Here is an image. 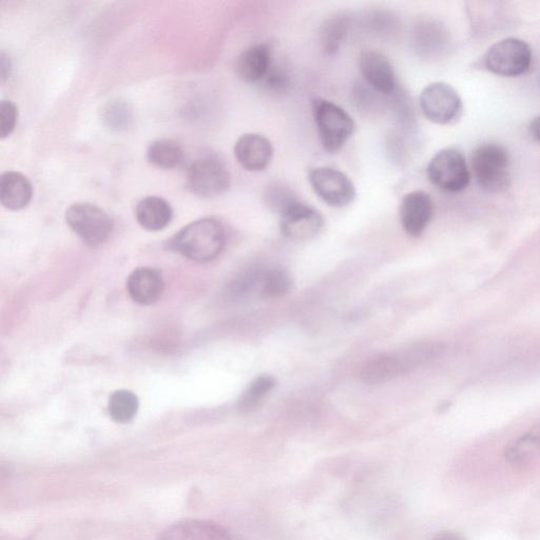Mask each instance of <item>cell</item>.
Segmentation results:
<instances>
[{
	"label": "cell",
	"mask_w": 540,
	"mask_h": 540,
	"mask_svg": "<svg viewBox=\"0 0 540 540\" xmlns=\"http://www.w3.org/2000/svg\"><path fill=\"white\" fill-rule=\"evenodd\" d=\"M438 342H420L393 354L382 355L363 366L361 379L366 384L388 383L435 360L443 352Z\"/></svg>",
	"instance_id": "obj_1"
},
{
	"label": "cell",
	"mask_w": 540,
	"mask_h": 540,
	"mask_svg": "<svg viewBox=\"0 0 540 540\" xmlns=\"http://www.w3.org/2000/svg\"><path fill=\"white\" fill-rule=\"evenodd\" d=\"M226 244V231L220 221L205 218L182 228L170 240V246L181 256L205 263L218 258Z\"/></svg>",
	"instance_id": "obj_2"
},
{
	"label": "cell",
	"mask_w": 540,
	"mask_h": 540,
	"mask_svg": "<svg viewBox=\"0 0 540 540\" xmlns=\"http://www.w3.org/2000/svg\"><path fill=\"white\" fill-rule=\"evenodd\" d=\"M472 169L478 186L489 194H500L511 184V159L501 145H480L472 156Z\"/></svg>",
	"instance_id": "obj_3"
},
{
	"label": "cell",
	"mask_w": 540,
	"mask_h": 540,
	"mask_svg": "<svg viewBox=\"0 0 540 540\" xmlns=\"http://www.w3.org/2000/svg\"><path fill=\"white\" fill-rule=\"evenodd\" d=\"M312 107L324 150L332 154L339 152L355 133L353 118L340 106L324 99H314Z\"/></svg>",
	"instance_id": "obj_4"
},
{
	"label": "cell",
	"mask_w": 540,
	"mask_h": 540,
	"mask_svg": "<svg viewBox=\"0 0 540 540\" xmlns=\"http://www.w3.org/2000/svg\"><path fill=\"white\" fill-rule=\"evenodd\" d=\"M66 222L73 233L92 248L103 245L114 228L107 212L90 203L71 205L66 211Z\"/></svg>",
	"instance_id": "obj_5"
},
{
	"label": "cell",
	"mask_w": 540,
	"mask_h": 540,
	"mask_svg": "<svg viewBox=\"0 0 540 540\" xmlns=\"http://www.w3.org/2000/svg\"><path fill=\"white\" fill-rule=\"evenodd\" d=\"M532 57V50L525 41L510 37L488 49L482 57V66L499 76L516 77L529 71Z\"/></svg>",
	"instance_id": "obj_6"
},
{
	"label": "cell",
	"mask_w": 540,
	"mask_h": 540,
	"mask_svg": "<svg viewBox=\"0 0 540 540\" xmlns=\"http://www.w3.org/2000/svg\"><path fill=\"white\" fill-rule=\"evenodd\" d=\"M187 188L192 194L209 199L225 194L231 185L230 172L216 156H205L192 163L187 171Z\"/></svg>",
	"instance_id": "obj_7"
},
{
	"label": "cell",
	"mask_w": 540,
	"mask_h": 540,
	"mask_svg": "<svg viewBox=\"0 0 540 540\" xmlns=\"http://www.w3.org/2000/svg\"><path fill=\"white\" fill-rule=\"evenodd\" d=\"M428 177L438 189L456 194L469 186L471 173L464 154L446 148L436 153L429 163Z\"/></svg>",
	"instance_id": "obj_8"
},
{
	"label": "cell",
	"mask_w": 540,
	"mask_h": 540,
	"mask_svg": "<svg viewBox=\"0 0 540 540\" xmlns=\"http://www.w3.org/2000/svg\"><path fill=\"white\" fill-rule=\"evenodd\" d=\"M419 105L424 117L443 126L455 123L464 109L458 92L443 82H435L424 88Z\"/></svg>",
	"instance_id": "obj_9"
},
{
	"label": "cell",
	"mask_w": 540,
	"mask_h": 540,
	"mask_svg": "<svg viewBox=\"0 0 540 540\" xmlns=\"http://www.w3.org/2000/svg\"><path fill=\"white\" fill-rule=\"evenodd\" d=\"M308 180H310L315 194L331 207L349 206L356 199L355 184L349 176L340 170L318 167L310 172Z\"/></svg>",
	"instance_id": "obj_10"
},
{
	"label": "cell",
	"mask_w": 540,
	"mask_h": 540,
	"mask_svg": "<svg viewBox=\"0 0 540 540\" xmlns=\"http://www.w3.org/2000/svg\"><path fill=\"white\" fill-rule=\"evenodd\" d=\"M359 68L365 84L378 94L391 96L398 91L394 67L382 53L375 50L363 51Z\"/></svg>",
	"instance_id": "obj_11"
},
{
	"label": "cell",
	"mask_w": 540,
	"mask_h": 540,
	"mask_svg": "<svg viewBox=\"0 0 540 540\" xmlns=\"http://www.w3.org/2000/svg\"><path fill=\"white\" fill-rule=\"evenodd\" d=\"M434 214L433 200L426 191L415 190L405 195L400 204L401 225L409 236L418 238L429 226Z\"/></svg>",
	"instance_id": "obj_12"
},
{
	"label": "cell",
	"mask_w": 540,
	"mask_h": 540,
	"mask_svg": "<svg viewBox=\"0 0 540 540\" xmlns=\"http://www.w3.org/2000/svg\"><path fill=\"white\" fill-rule=\"evenodd\" d=\"M324 226L323 217L311 206L302 202L281 216V231L285 238L293 241L312 240Z\"/></svg>",
	"instance_id": "obj_13"
},
{
	"label": "cell",
	"mask_w": 540,
	"mask_h": 540,
	"mask_svg": "<svg viewBox=\"0 0 540 540\" xmlns=\"http://www.w3.org/2000/svg\"><path fill=\"white\" fill-rule=\"evenodd\" d=\"M235 157L247 171L261 172L267 169L274 158V146L264 135L246 133L235 145Z\"/></svg>",
	"instance_id": "obj_14"
},
{
	"label": "cell",
	"mask_w": 540,
	"mask_h": 540,
	"mask_svg": "<svg viewBox=\"0 0 540 540\" xmlns=\"http://www.w3.org/2000/svg\"><path fill=\"white\" fill-rule=\"evenodd\" d=\"M157 540H231L228 531L209 520L185 519L166 528Z\"/></svg>",
	"instance_id": "obj_15"
},
{
	"label": "cell",
	"mask_w": 540,
	"mask_h": 540,
	"mask_svg": "<svg viewBox=\"0 0 540 540\" xmlns=\"http://www.w3.org/2000/svg\"><path fill=\"white\" fill-rule=\"evenodd\" d=\"M165 283L159 272L152 268H139L129 276L127 291L134 302L151 305L158 302L164 293Z\"/></svg>",
	"instance_id": "obj_16"
},
{
	"label": "cell",
	"mask_w": 540,
	"mask_h": 540,
	"mask_svg": "<svg viewBox=\"0 0 540 540\" xmlns=\"http://www.w3.org/2000/svg\"><path fill=\"white\" fill-rule=\"evenodd\" d=\"M272 66V51L265 44H257L239 55L235 69L240 80L258 83L264 81Z\"/></svg>",
	"instance_id": "obj_17"
},
{
	"label": "cell",
	"mask_w": 540,
	"mask_h": 540,
	"mask_svg": "<svg viewBox=\"0 0 540 540\" xmlns=\"http://www.w3.org/2000/svg\"><path fill=\"white\" fill-rule=\"evenodd\" d=\"M505 457L516 468H528L540 462V422L514 438L505 449Z\"/></svg>",
	"instance_id": "obj_18"
},
{
	"label": "cell",
	"mask_w": 540,
	"mask_h": 540,
	"mask_svg": "<svg viewBox=\"0 0 540 540\" xmlns=\"http://www.w3.org/2000/svg\"><path fill=\"white\" fill-rule=\"evenodd\" d=\"M33 188L27 177L16 171H6L0 179V202L9 210H21L32 199Z\"/></svg>",
	"instance_id": "obj_19"
},
{
	"label": "cell",
	"mask_w": 540,
	"mask_h": 540,
	"mask_svg": "<svg viewBox=\"0 0 540 540\" xmlns=\"http://www.w3.org/2000/svg\"><path fill=\"white\" fill-rule=\"evenodd\" d=\"M135 217L148 231H160L167 227L173 217L171 205L160 197H147L135 208Z\"/></svg>",
	"instance_id": "obj_20"
},
{
	"label": "cell",
	"mask_w": 540,
	"mask_h": 540,
	"mask_svg": "<svg viewBox=\"0 0 540 540\" xmlns=\"http://www.w3.org/2000/svg\"><path fill=\"white\" fill-rule=\"evenodd\" d=\"M413 44L421 56H436L446 50L449 44L448 33L436 23L422 22L415 28Z\"/></svg>",
	"instance_id": "obj_21"
},
{
	"label": "cell",
	"mask_w": 540,
	"mask_h": 540,
	"mask_svg": "<svg viewBox=\"0 0 540 540\" xmlns=\"http://www.w3.org/2000/svg\"><path fill=\"white\" fill-rule=\"evenodd\" d=\"M350 26L351 18L345 14L326 19L320 30V45L324 54L332 56L340 50Z\"/></svg>",
	"instance_id": "obj_22"
},
{
	"label": "cell",
	"mask_w": 540,
	"mask_h": 540,
	"mask_svg": "<svg viewBox=\"0 0 540 540\" xmlns=\"http://www.w3.org/2000/svg\"><path fill=\"white\" fill-rule=\"evenodd\" d=\"M147 159L160 169L170 170L178 167L184 160V150L176 141L161 139L148 148Z\"/></svg>",
	"instance_id": "obj_23"
},
{
	"label": "cell",
	"mask_w": 540,
	"mask_h": 540,
	"mask_svg": "<svg viewBox=\"0 0 540 540\" xmlns=\"http://www.w3.org/2000/svg\"><path fill=\"white\" fill-rule=\"evenodd\" d=\"M139 398L127 390L114 392L108 403V412L112 420L119 423L131 421L139 410Z\"/></svg>",
	"instance_id": "obj_24"
},
{
	"label": "cell",
	"mask_w": 540,
	"mask_h": 540,
	"mask_svg": "<svg viewBox=\"0 0 540 540\" xmlns=\"http://www.w3.org/2000/svg\"><path fill=\"white\" fill-rule=\"evenodd\" d=\"M264 202L270 210L281 217L301 201L292 188L283 183L274 182L265 188Z\"/></svg>",
	"instance_id": "obj_25"
},
{
	"label": "cell",
	"mask_w": 540,
	"mask_h": 540,
	"mask_svg": "<svg viewBox=\"0 0 540 540\" xmlns=\"http://www.w3.org/2000/svg\"><path fill=\"white\" fill-rule=\"evenodd\" d=\"M275 387L276 380L273 377L261 376L257 378L242 395L239 409L245 413L257 410Z\"/></svg>",
	"instance_id": "obj_26"
},
{
	"label": "cell",
	"mask_w": 540,
	"mask_h": 540,
	"mask_svg": "<svg viewBox=\"0 0 540 540\" xmlns=\"http://www.w3.org/2000/svg\"><path fill=\"white\" fill-rule=\"evenodd\" d=\"M101 118L105 126L114 131H125L133 123V110L122 100L108 102L101 111Z\"/></svg>",
	"instance_id": "obj_27"
},
{
	"label": "cell",
	"mask_w": 540,
	"mask_h": 540,
	"mask_svg": "<svg viewBox=\"0 0 540 540\" xmlns=\"http://www.w3.org/2000/svg\"><path fill=\"white\" fill-rule=\"evenodd\" d=\"M293 280L282 268L264 270L261 296L264 298H279L291 292Z\"/></svg>",
	"instance_id": "obj_28"
},
{
	"label": "cell",
	"mask_w": 540,
	"mask_h": 540,
	"mask_svg": "<svg viewBox=\"0 0 540 540\" xmlns=\"http://www.w3.org/2000/svg\"><path fill=\"white\" fill-rule=\"evenodd\" d=\"M18 110L12 101H3L0 104V135L6 139L15 130Z\"/></svg>",
	"instance_id": "obj_29"
},
{
	"label": "cell",
	"mask_w": 540,
	"mask_h": 540,
	"mask_svg": "<svg viewBox=\"0 0 540 540\" xmlns=\"http://www.w3.org/2000/svg\"><path fill=\"white\" fill-rule=\"evenodd\" d=\"M263 82L275 91H284L289 85L287 73L277 66L270 68Z\"/></svg>",
	"instance_id": "obj_30"
},
{
	"label": "cell",
	"mask_w": 540,
	"mask_h": 540,
	"mask_svg": "<svg viewBox=\"0 0 540 540\" xmlns=\"http://www.w3.org/2000/svg\"><path fill=\"white\" fill-rule=\"evenodd\" d=\"M529 130L533 139L540 144V115L530 123Z\"/></svg>",
	"instance_id": "obj_31"
},
{
	"label": "cell",
	"mask_w": 540,
	"mask_h": 540,
	"mask_svg": "<svg viewBox=\"0 0 540 540\" xmlns=\"http://www.w3.org/2000/svg\"><path fill=\"white\" fill-rule=\"evenodd\" d=\"M432 540H466L461 535L455 532H441L438 533Z\"/></svg>",
	"instance_id": "obj_32"
}]
</instances>
